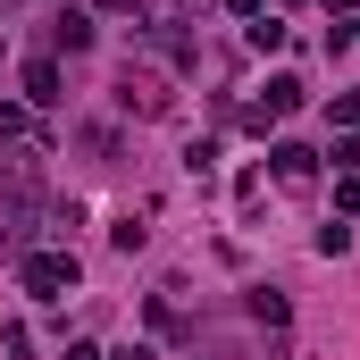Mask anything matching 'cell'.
Listing matches in <instances>:
<instances>
[{"label":"cell","instance_id":"cell-10","mask_svg":"<svg viewBox=\"0 0 360 360\" xmlns=\"http://www.w3.org/2000/svg\"><path fill=\"white\" fill-rule=\"evenodd\" d=\"M352 252V226H319V260H344Z\"/></svg>","mask_w":360,"mask_h":360},{"label":"cell","instance_id":"cell-6","mask_svg":"<svg viewBox=\"0 0 360 360\" xmlns=\"http://www.w3.org/2000/svg\"><path fill=\"white\" fill-rule=\"evenodd\" d=\"M51 51H68V59L92 51V17H84V8H59V17H51Z\"/></svg>","mask_w":360,"mask_h":360},{"label":"cell","instance_id":"cell-7","mask_svg":"<svg viewBox=\"0 0 360 360\" xmlns=\"http://www.w3.org/2000/svg\"><path fill=\"white\" fill-rule=\"evenodd\" d=\"M25 101H34V109L59 101V59H34V68H25Z\"/></svg>","mask_w":360,"mask_h":360},{"label":"cell","instance_id":"cell-3","mask_svg":"<svg viewBox=\"0 0 360 360\" xmlns=\"http://www.w3.org/2000/svg\"><path fill=\"white\" fill-rule=\"evenodd\" d=\"M34 218H42L34 176H17V193L0 201V252H8V260H25V252H34Z\"/></svg>","mask_w":360,"mask_h":360},{"label":"cell","instance_id":"cell-9","mask_svg":"<svg viewBox=\"0 0 360 360\" xmlns=\"http://www.w3.org/2000/svg\"><path fill=\"white\" fill-rule=\"evenodd\" d=\"M0 143H34V117H25V109H8V101H0Z\"/></svg>","mask_w":360,"mask_h":360},{"label":"cell","instance_id":"cell-8","mask_svg":"<svg viewBox=\"0 0 360 360\" xmlns=\"http://www.w3.org/2000/svg\"><path fill=\"white\" fill-rule=\"evenodd\" d=\"M252 319H260V327H285V293H276V285L252 293Z\"/></svg>","mask_w":360,"mask_h":360},{"label":"cell","instance_id":"cell-2","mask_svg":"<svg viewBox=\"0 0 360 360\" xmlns=\"http://www.w3.org/2000/svg\"><path fill=\"white\" fill-rule=\"evenodd\" d=\"M76 252H25V260H17V285H25V293H42V302H68V293H76Z\"/></svg>","mask_w":360,"mask_h":360},{"label":"cell","instance_id":"cell-15","mask_svg":"<svg viewBox=\"0 0 360 360\" xmlns=\"http://www.w3.org/2000/svg\"><path fill=\"white\" fill-rule=\"evenodd\" d=\"M352 8H360V0H327V17H352Z\"/></svg>","mask_w":360,"mask_h":360},{"label":"cell","instance_id":"cell-13","mask_svg":"<svg viewBox=\"0 0 360 360\" xmlns=\"http://www.w3.org/2000/svg\"><path fill=\"white\" fill-rule=\"evenodd\" d=\"M92 8H101V17H134V25H143V0H92Z\"/></svg>","mask_w":360,"mask_h":360},{"label":"cell","instance_id":"cell-4","mask_svg":"<svg viewBox=\"0 0 360 360\" xmlns=\"http://www.w3.org/2000/svg\"><path fill=\"white\" fill-rule=\"evenodd\" d=\"M302 101H310V92H302V76H269V92H260V101H243V109H235V117H243V126H252V134H269L276 117H293V109H302Z\"/></svg>","mask_w":360,"mask_h":360},{"label":"cell","instance_id":"cell-14","mask_svg":"<svg viewBox=\"0 0 360 360\" xmlns=\"http://www.w3.org/2000/svg\"><path fill=\"white\" fill-rule=\"evenodd\" d=\"M226 8H235V17H260V0H226Z\"/></svg>","mask_w":360,"mask_h":360},{"label":"cell","instance_id":"cell-1","mask_svg":"<svg viewBox=\"0 0 360 360\" xmlns=\"http://www.w3.org/2000/svg\"><path fill=\"white\" fill-rule=\"evenodd\" d=\"M117 109H126V117H168V109H176V84H168L160 68L126 59V68H117Z\"/></svg>","mask_w":360,"mask_h":360},{"label":"cell","instance_id":"cell-11","mask_svg":"<svg viewBox=\"0 0 360 360\" xmlns=\"http://www.w3.org/2000/svg\"><path fill=\"white\" fill-rule=\"evenodd\" d=\"M252 51H285V25L276 17H252Z\"/></svg>","mask_w":360,"mask_h":360},{"label":"cell","instance_id":"cell-12","mask_svg":"<svg viewBox=\"0 0 360 360\" xmlns=\"http://www.w3.org/2000/svg\"><path fill=\"white\" fill-rule=\"evenodd\" d=\"M327 117H335V126H360V92H335V101H327Z\"/></svg>","mask_w":360,"mask_h":360},{"label":"cell","instance_id":"cell-5","mask_svg":"<svg viewBox=\"0 0 360 360\" xmlns=\"http://www.w3.org/2000/svg\"><path fill=\"white\" fill-rule=\"evenodd\" d=\"M269 176L302 193V184L319 176V151H310V143H269Z\"/></svg>","mask_w":360,"mask_h":360}]
</instances>
